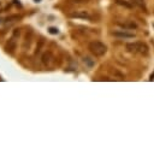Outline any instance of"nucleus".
<instances>
[{
	"label": "nucleus",
	"mask_w": 154,
	"mask_h": 153,
	"mask_svg": "<svg viewBox=\"0 0 154 153\" xmlns=\"http://www.w3.org/2000/svg\"><path fill=\"white\" fill-rule=\"evenodd\" d=\"M116 37H119V39H134L135 37V34L134 33H129L128 30H117V31H113L112 33Z\"/></svg>",
	"instance_id": "20e7f679"
},
{
	"label": "nucleus",
	"mask_w": 154,
	"mask_h": 153,
	"mask_svg": "<svg viewBox=\"0 0 154 153\" xmlns=\"http://www.w3.org/2000/svg\"><path fill=\"white\" fill-rule=\"evenodd\" d=\"M19 19H22L20 14H11V16L5 18V23H12V22H16V20H19Z\"/></svg>",
	"instance_id": "423d86ee"
},
{
	"label": "nucleus",
	"mask_w": 154,
	"mask_h": 153,
	"mask_svg": "<svg viewBox=\"0 0 154 153\" xmlns=\"http://www.w3.org/2000/svg\"><path fill=\"white\" fill-rule=\"evenodd\" d=\"M0 7H1V2H0Z\"/></svg>",
	"instance_id": "4468645a"
},
{
	"label": "nucleus",
	"mask_w": 154,
	"mask_h": 153,
	"mask_svg": "<svg viewBox=\"0 0 154 153\" xmlns=\"http://www.w3.org/2000/svg\"><path fill=\"white\" fill-rule=\"evenodd\" d=\"M0 22H1V19H0Z\"/></svg>",
	"instance_id": "dca6fc26"
},
{
	"label": "nucleus",
	"mask_w": 154,
	"mask_h": 153,
	"mask_svg": "<svg viewBox=\"0 0 154 153\" xmlns=\"http://www.w3.org/2000/svg\"><path fill=\"white\" fill-rule=\"evenodd\" d=\"M116 2H117L118 5H120V6L126 7V8H131V7H132V5H131L130 2H128V1H125V0H116Z\"/></svg>",
	"instance_id": "1a4fd4ad"
},
{
	"label": "nucleus",
	"mask_w": 154,
	"mask_h": 153,
	"mask_svg": "<svg viewBox=\"0 0 154 153\" xmlns=\"http://www.w3.org/2000/svg\"><path fill=\"white\" fill-rule=\"evenodd\" d=\"M34 1H35V2H40L41 0H34Z\"/></svg>",
	"instance_id": "ddd939ff"
},
{
	"label": "nucleus",
	"mask_w": 154,
	"mask_h": 153,
	"mask_svg": "<svg viewBox=\"0 0 154 153\" xmlns=\"http://www.w3.org/2000/svg\"><path fill=\"white\" fill-rule=\"evenodd\" d=\"M88 49L89 52L95 55V57H102L106 54L107 52V46L100 41H91L89 45H88Z\"/></svg>",
	"instance_id": "f257e3e1"
},
{
	"label": "nucleus",
	"mask_w": 154,
	"mask_h": 153,
	"mask_svg": "<svg viewBox=\"0 0 154 153\" xmlns=\"http://www.w3.org/2000/svg\"><path fill=\"white\" fill-rule=\"evenodd\" d=\"M126 49L131 53H138V54H147L148 53V46L143 42H130L126 43Z\"/></svg>",
	"instance_id": "f03ea898"
},
{
	"label": "nucleus",
	"mask_w": 154,
	"mask_h": 153,
	"mask_svg": "<svg viewBox=\"0 0 154 153\" xmlns=\"http://www.w3.org/2000/svg\"><path fill=\"white\" fill-rule=\"evenodd\" d=\"M51 58H52L51 52H46V53H43V55H42V63H43L45 65H48V64H49V61L52 60Z\"/></svg>",
	"instance_id": "6e6552de"
},
{
	"label": "nucleus",
	"mask_w": 154,
	"mask_h": 153,
	"mask_svg": "<svg viewBox=\"0 0 154 153\" xmlns=\"http://www.w3.org/2000/svg\"><path fill=\"white\" fill-rule=\"evenodd\" d=\"M134 5L140 6V7H144V0H130Z\"/></svg>",
	"instance_id": "9b49d317"
},
{
	"label": "nucleus",
	"mask_w": 154,
	"mask_h": 153,
	"mask_svg": "<svg viewBox=\"0 0 154 153\" xmlns=\"http://www.w3.org/2000/svg\"><path fill=\"white\" fill-rule=\"evenodd\" d=\"M18 36H19V29H14L12 36L8 39V41H7L6 45H5V51H6V53H8V54H11V55L14 53V51H16V48H17V40H18Z\"/></svg>",
	"instance_id": "7ed1b4c3"
},
{
	"label": "nucleus",
	"mask_w": 154,
	"mask_h": 153,
	"mask_svg": "<svg viewBox=\"0 0 154 153\" xmlns=\"http://www.w3.org/2000/svg\"><path fill=\"white\" fill-rule=\"evenodd\" d=\"M153 28H154V24H153Z\"/></svg>",
	"instance_id": "2eb2a0df"
},
{
	"label": "nucleus",
	"mask_w": 154,
	"mask_h": 153,
	"mask_svg": "<svg viewBox=\"0 0 154 153\" xmlns=\"http://www.w3.org/2000/svg\"><path fill=\"white\" fill-rule=\"evenodd\" d=\"M48 33L52 34V35H58L59 34V29L55 28V27H49L48 28Z\"/></svg>",
	"instance_id": "9d476101"
},
{
	"label": "nucleus",
	"mask_w": 154,
	"mask_h": 153,
	"mask_svg": "<svg viewBox=\"0 0 154 153\" xmlns=\"http://www.w3.org/2000/svg\"><path fill=\"white\" fill-rule=\"evenodd\" d=\"M71 18H81V19H90V14L87 11H76L70 14Z\"/></svg>",
	"instance_id": "39448f33"
},
{
	"label": "nucleus",
	"mask_w": 154,
	"mask_h": 153,
	"mask_svg": "<svg viewBox=\"0 0 154 153\" xmlns=\"http://www.w3.org/2000/svg\"><path fill=\"white\" fill-rule=\"evenodd\" d=\"M13 1H14V4H16V5H18L19 7H22V4L19 2V0H13Z\"/></svg>",
	"instance_id": "f8f14e48"
},
{
	"label": "nucleus",
	"mask_w": 154,
	"mask_h": 153,
	"mask_svg": "<svg viewBox=\"0 0 154 153\" xmlns=\"http://www.w3.org/2000/svg\"><path fill=\"white\" fill-rule=\"evenodd\" d=\"M122 28H124V29H135L136 28V24L134 23V22H119L118 23Z\"/></svg>",
	"instance_id": "0eeeda50"
}]
</instances>
